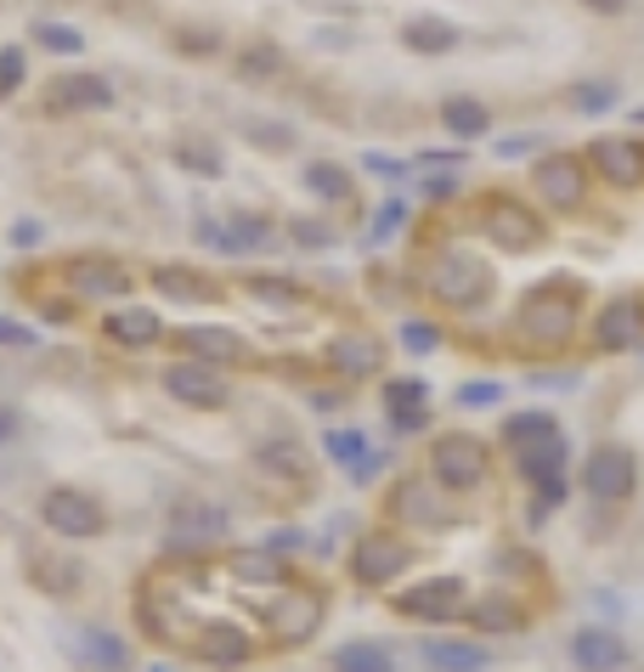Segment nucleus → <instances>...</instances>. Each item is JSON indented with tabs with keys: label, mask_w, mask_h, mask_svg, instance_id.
<instances>
[{
	"label": "nucleus",
	"mask_w": 644,
	"mask_h": 672,
	"mask_svg": "<svg viewBox=\"0 0 644 672\" xmlns=\"http://www.w3.org/2000/svg\"><path fill=\"white\" fill-rule=\"evenodd\" d=\"M441 119H447V130H458V136H486V125H492L486 103H475V96H453V103L441 108Z\"/></svg>",
	"instance_id": "obj_26"
},
{
	"label": "nucleus",
	"mask_w": 644,
	"mask_h": 672,
	"mask_svg": "<svg viewBox=\"0 0 644 672\" xmlns=\"http://www.w3.org/2000/svg\"><path fill=\"white\" fill-rule=\"evenodd\" d=\"M181 345H187L192 362H210V367H237V362H250V345H243L237 333H226V328H187Z\"/></svg>",
	"instance_id": "obj_18"
},
{
	"label": "nucleus",
	"mask_w": 644,
	"mask_h": 672,
	"mask_svg": "<svg viewBox=\"0 0 644 672\" xmlns=\"http://www.w3.org/2000/svg\"><path fill=\"white\" fill-rule=\"evenodd\" d=\"M531 181H537V192H542V204H555V210H577V204H582V186H588V181H582V164L566 159V153H560V159H542Z\"/></svg>",
	"instance_id": "obj_16"
},
{
	"label": "nucleus",
	"mask_w": 644,
	"mask_h": 672,
	"mask_svg": "<svg viewBox=\"0 0 644 672\" xmlns=\"http://www.w3.org/2000/svg\"><path fill=\"white\" fill-rule=\"evenodd\" d=\"M0 345H34V328H23L18 317H0Z\"/></svg>",
	"instance_id": "obj_43"
},
{
	"label": "nucleus",
	"mask_w": 644,
	"mask_h": 672,
	"mask_svg": "<svg viewBox=\"0 0 644 672\" xmlns=\"http://www.w3.org/2000/svg\"><path fill=\"white\" fill-rule=\"evenodd\" d=\"M108 103H114V85L103 74H91V68H74V74L52 79V90H45V108L52 114H96Z\"/></svg>",
	"instance_id": "obj_11"
},
{
	"label": "nucleus",
	"mask_w": 644,
	"mask_h": 672,
	"mask_svg": "<svg viewBox=\"0 0 644 672\" xmlns=\"http://www.w3.org/2000/svg\"><path fill=\"white\" fill-rule=\"evenodd\" d=\"M577 108H588V114L611 108V85H577Z\"/></svg>",
	"instance_id": "obj_41"
},
{
	"label": "nucleus",
	"mask_w": 644,
	"mask_h": 672,
	"mask_svg": "<svg viewBox=\"0 0 644 672\" xmlns=\"http://www.w3.org/2000/svg\"><path fill=\"white\" fill-rule=\"evenodd\" d=\"M154 672H165V666H154Z\"/></svg>",
	"instance_id": "obj_51"
},
{
	"label": "nucleus",
	"mask_w": 644,
	"mask_h": 672,
	"mask_svg": "<svg viewBox=\"0 0 644 672\" xmlns=\"http://www.w3.org/2000/svg\"><path fill=\"white\" fill-rule=\"evenodd\" d=\"M577 311H582V300H571L566 288H542L520 311V333L531 345H566L577 333Z\"/></svg>",
	"instance_id": "obj_3"
},
{
	"label": "nucleus",
	"mask_w": 644,
	"mask_h": 672,
	"mask_svg": "<svg viewBox=\"0 0 644 672\" xmlns=\"http://www.w3.org/2000/svg\"><path fill=\"white\" fill-rule=\"evenodd\" d=\"M520 469H526V480H537L542 492H549V503H560L566 498V447H560V436H542V441H531V447H520Z\"/></svg>",
	"instance_id": "obj_17"
},
{
	"label": "nucleus",
	"mask_w": 644,
	"mask_h": 672,
	"mask_svg": "<svg viewBox=\"0 0 644 672\" xmlns=\"http://www.w3.org/2000/svg\"><path fill=\"white\" fill-rule=\"evenodd\" d=\"M395 610L413 621H447L464 610V583L458 576H430V583H413L408 594H395Z\"/></svg>",
	"instance_id": "obj_9"
},
{
	"label": "nucleus",
	"mask_w": 644,
	"mask_h": 672,
	"mask_svg": "<svg viewBox=\"0 0 644 672\" xmlns=\"http://www.w3.org/2000/svg\"><path fill=\"white\" fill-rule=\"evenodd\" d=\"M424 661L435 672H486V644H469V639H424Z\"/></svg>",
	"instance_id": "obj_24"
},
{
	"label": "nucleus",
	"mask_w": 644,
	"mask_h": 672,
	"mask_svg": "<svg viewBox=\"0 0 644 672\" xmlns=\"http://www.w3.org/2000/svg\"><path fill=\"white\" fill-rule=\"evenodd\" d=\"M232 570H237V583H266V588H283L288 583V570L277 559H266V554H243Z\"/></svg>",
	"instance_id": "obj_30"
},
{
	"label": "nucleus",
	"mask_w": 644,
	"mask_h": 672,
	"mask_svg": "<svg viewBox=\"0 0 644 672\" xmlns=\"http://www.w3.org/2000/svg\"><path fill=\"white\" fill-rule=\"evenodd\" d=\"M424 407V378H390L384 384V413H419Z\"/></svg>",
	"instance_id": "obj_31"
},
{
	"label": "nucleus",
	"mask_w": 644,
	"mask_h": 672,
	"mask_svg": "<svg viewBox=\"0 0 644 672\" xmlns=\"http://www.w3.org/2000/svg\"><path fill=\"white\" fill-rule=\"evenodd\" d=\"M582 487H588V498H600V503H622L633 492V458L622 447H600L588 458V469H582Z\"/></svg>",
	"instance_id": "obj_12"
},
{
	"label": "nucleus",
	"mask_w": 644,
	"mask_h": 672,
	"mask_svg": "<svg viewBox=\"0 0 644 672\" xmlns=\"http://www.w3.org/2000/svg\"><path fill=\"white\" fill-rule=\"evenodd\" d=\"M435 340H441V333H435L430 322H408V328H402V345H408V351H419V356H424V351H435Z\"/></svg>",
	"instance_id": "obj_39"
},
{
	"label": "nucleus",
	"mask_w": 644,
	"mask_h": 672,
	"mask_svg": "<svg viewBox=\"0 0 644 672\" xmlns=\"http://www.w3.org/2000/svg\"><path fill=\"white\" fill-rule=\"evenodd\" d=\"M430 469H435V487H453V492H469L486 480L492 458L475 436H441L435 452H430Z\"/></svg>",
	"instance_id": "obj_4"
},
{
	"label": "nucleus",
	"mask_w": 644,
	"mask_h": 672,
	"mask_svg": "<svg viewBox=\"0 0 644 672\" xmlns=\"http://www.w3.org/2000/svg\"><path fill=\"white\" fill-rule=\"evenodd\" d=\"M402 40L413 45V52H453V40H458V29H447V23H435V18H413V23L402 29Z\"/></svg>",
	"instance_id": "obj_28"
},
{
	"label": "nucleus",
	"mask_w": 644,
	"mask_h": 672,
	"mask_svg": "<svg viewBox=\"0 0 644 672\" xmlns=\"http://www.w3.org/2000/svg\"><path fill=\"white\" fill-rule=\"evenodd\" d=\"M12 244H40V221H18L12 226Z\"/></svg>",
	"instance_id": "obj_49"
},
{
	"label": "nucleus",
	"mask_w": 644,
	"mask_h": 672,
	"mask_svg": "<svg viewBox=\"0 0 644 672\" xmlns=\"http://www.w3.org/2000/svg\"><path fill=\"white\" fill-rule=\"evenodd\" d=\"M40 520L52 525V532H63V537H103L108 532V509L96 503L91 492H80V487H52L40 498Z\"/></svg>",
	"instance_id": "obj_2"
},
{
	"label": "nucleus",
	"mask_w": 644,
	"mask_h": 672,
	"mask_svg": "<svg viewBox=\"0 0 644 672\" xmlns=\"http://www.w3.org/2000/svg\"><path fill=\"white\" fill-rule=\"evenodd\" d=\"M181 164H192V170H204V175H221V159H215L210 148H181Z\"/></svg>",
	"instance_id": "obj_45"
},
{
	"label": "nucleus",
	"mask_w": 644,
	"mask_h": 672,
	"mask_svg": "<svg viewBox=\"0 0 644 672\" xmlns=\"http://www.w3.org/2000/svg\"><path fill=\"white\" fill-rule=\"evenodd\" d=\"M103 333L119 351H147V345L165 340V322H159V311H147V306H119V311H108Z\"/></svg>",
	"instance_id": "obj_15"
},
{
	"label": "nucleus",
	"mask_w": 644,
	"mask_h": 672,
	"mask_svg": "<svg viewBox=\"0 0 644 672\" xmlns=\"http://www.w3.org/2000/svg\"><path fill=\"white\" fill-rule=\"evenodd\" d=\"M63 282L74 288L80 300H119V295H130V271L119 260H108V255H74V260H63Z\"/></svg>",
	"instance_id": "obj_7"
},
{
	"label": "nucleus",
	"mask_w": 644,
	"mask_h": 672,
	"mask_svg": "<svg viewBox=\"0 0 644 672\" xmlns=\"http://www.w3.org/2000/svg\"><path fill=\"white\" fill-rule=\"evenodd\" d=\"M328 458L334 463H345V469H351V480H373V469H379V458L368 452V436H362V429H328Z\"/></svg>",
	"instance_id": "obj_25"
},
{
	"label": "nucleus",
	"mask_w": 644,
	"mask_h": 672,
	"mask_svg": "<svg viewBox=\"0 0 644 672\" xmlns=\"http://www.w3.org/2000/svg\"><path fill=\"white\" fill-rule=\"evenodd\" d=\"M18 429H23V424H18V413H12V407H0V447L18 441Z\"/></svg>",
	"instance_id": "obj_48"
},
{
	"label": "nucleus",
	"mask_w": 644,
	"mask_h": 672,
	"mask_svg": "<svg viewBox=\"0 0 644 672\" xmlns=\"http://www.w3.org/2000/svg\"><path fill=\"white\" fill-rule=\"evenodd\" d=\"M34 34H40V45H45V52H63V57L85 52V40H80V29H57V23H40Z\"/></svg>",
	"instance_id": "obj_35"
},
{
	"label": "nucleus",
	"mask_w": 644,
	"mask_h": 672,
	"mask_svg": "<svg viewBox=\"0 0 644 672\" xmlns=\"http://www.w3.org/2000/svg\"><path fill=\"white\" fill-rule=\"evenodd\" d=\"M475 621H481V628H515V610L509 605H481Z\"/></svg>",
	"instance_id": "obj_44"
},
{
	"label": "nucleus",
	"mask_w": 644,
	"mask_h": 672,
	"mask_svg": "<svg viewBox=\"0 0 644 672\" xmlns=\"http://www.w3.org/2000/svg\"><path fill=\"white\" fill-rule=\"evenodd\" d=\"M390 424H395V436H413V429H424V407L419 413H395Z\"/></svg>",
	"instance_id": "obj_47"
},
{
	"label": "nucleus",
	"mask_w": 644,
	"mask_h": 672,
	"mask_svg": "<svg viewBox=\"0 0 644 672\" xmlns=\"http://www.w3.org/2000/svg\"><path fill=\"white\" fill-rule=\"evenodd\" d=\"M334 672H395V661L384 644H345L334 655Z\"/></svg>",
	"instance_id": "obj_27"
},
{
	"label": "nucleus",
	"mask_w": 644,
	"mask_h": 672,
	"mask_svg": "<svg viewBox=\"0 0 644 672\" xmlns=\"http://www.w3.org/2000/svg\"><path fill=\"white\" fill-rule=\"evenodd\" d=\"M368 170H373V175H402L408 164H402V159H384V153H368Z\"/></svg>",
	"instance_id": "obj_46"
},
{
	"label": "nucleus",
	"mask_w": 644,
	"mask_h": 672,
	"mask_svg": "<svg viewBox=\"0 0 644 672\" xmlns=\"http://www.w3.org/2000/svg\"><path fill=\"white\" fill-rule=\"evenodd\" d=\"M23 68H29L23 52H18V45H7V52H0V103H7V96L23 85Z\"/></svg>",
	"instance_id": "obj_36"
},
{
	"label": "nucleus",
	"mask_w": 644,
	"mask_h": 672,
	"mask_svg": "<svg viewBox=\"0 0 644 672\" xmlns=\"http://www.w3.org/2000/svg\"><path fill=\"white\" fill-rule=\"evenodd\" d=\"M379 362H384V351H379V340H368V333H345V340L328 345V367L345 373V378H368V373H379Z\"/></svg>",
	"instance_id": "obj_23"
},
{
	"label": "nucleus",
	"mask_w": 644,
	"mask_h": 672,
	"mask_svg": "<svg viewBox=\"0 0 644 672\" xmlns=\"http://www.w3.org/2000/svg\"><path fill=\"white\" fill-rule=\"evenodd\" d=\"M250 288H255L261 300H272V306H294V300H300V288H294V282H277V277H255Z\"/></svg>",
	"instance_id": "obj_37"
},
{
	"label": "nucleus",
	"mask_w": 644,
	"mask_h": 672,
	"mask_svg": "<svg viewBox=\"0 0 644 672\" xmlns=\"http://www.w3.org/2000/svg\"><path fill=\"white\" fill-rule=\"evenodd\" d=\"M486 237H492L498 249H509V255H526V249L542 244V221H537L526 204H515V199H492V210H486Z\"/></svg>",
	"instance_id": "obj_8"
},
{
	"label": "nucleus",
	"mask_w": 644,
	"mask_h": 672,
	"mask_svg": "<svg viewBox=\"0 0 644 672\" xmlns=\"http://www.w3.org/2000/svg\"><path fill=\"white\" fill-rule=\"evenodd\" d=\"M226 237H232V255H250V249H266V244H272V226L255 221V215H237V221L226 226Z\"/></svg>",
	"instance_id": "obj_29"
},
{
	"label": "nucleus",
	"mask_w": 644,
	"mask_h": 672,
	"mask_svg": "<svg viewBox=\"0 0 644 672\" xmlns=\"http://www.w3.org/2000/svg\"><path fill=\"white\" fill-rule=\"evenodd\" d=\"M165 391H170L181 407H198V413H215V407H226V402H232L226 378H221L210 362H192V356L165 367Z\"/></svg>",
	"instance_id": "obj_5"
},
{
	"label": "nucleus",
	"mask_w": 644,
	"mask_h": 672,
	"mask_svg": "<svg viewBox=\"0 0 644 672\" xmlns=\"http://www.w3.org/2000/svg\"><path fill=\"white\" fill-rule=\"evenodd\" d=\"M600 345L605 351H633L644 345V306L638 300H616L600 311Z\"/></svg>",
	"instance_id": "obj_21"
},
{
	"label": "nucleus",
	"mask_w": 644,
	"mask_h": 672,
	"mask_svg": "<svg viewBox=\"0 0 644 672\" xmlns=\"http://www.w3.org/2000/svg\"><path fill=\"white\" fill-rule=\"evenodd\" d=\"M408 565V543H395L390 532H368L362 543H357V554H351V576L362 588H384V583H395V570Z\"/></svg>",
	"instance_id": "obj_10"
},
{
	"label": "nucleus",
	"mask_w": 644,
	"mask_h": 672,
	"mask_svg": "<svg viewBox=\"0 0 644 672\" xmlns=\"http://www.w3.org/2000/svg\"><path fill=\"white\" fill-rule=\"evenodd\" d=\"M288 232H294V244H312V249H323V244H328V237H334V232H328L323 221H294Z\"/></svg>",
	"instance_id": "obj_40"
},
{
	"label": "nucleus",
	"mask_w": 644,
	"mask_h": 672,
	"mask_svg": "<svg viewBox=\"0 0 644 672\" xmlns=\"http://www.w3.org/2000/svg\"><path fill=\"white\" fill-rule=\"evenodd\" d=\"M593 164H600L605 181H616V186H638L644 181V148H638V141H622V136H600V141H593Z\"/></svg>",
	"instance_id": "obj_20"
},
{
	"label": "nucleus",
	"mask_w": 644,
	"mask_h": 672,
	"mask_svg": "<svg viewBox=\"0 0 644 672\" xmlns=\"http://www.w3.org/2000/svg\"><path fill=\"white\" fill-rule=\"evenodd\" d=\"M402 215H408V204H402V199H390V204L379 210V221H373V237H390L395 226H402Z\"/></svg>",
	"instance_id": "obj_42"
},
{
	"label": "nucleus",
	"mask_w": 644,
	"mask_h": 672,
	"mask_svg": "<svg viewBox=\"0 0 644 672\" xmlns=\"http://www.w3.org/2000/svg\"><path fill=\"white\" fill-rule=\"evenodd\" d=\"M498 396H504V384H492V378H475V384H464V391H458L464 407H492Z\"/></svg>",
	"instance_id": "obj_38"
},
{
	"label": "nucleus",
	"mask_w": 644,
	"mask_h": 672,
	"mask_svg": "<svg viewBox=\"0 0 644 672\" xmlns=\"http://www.w3.org/2000/svg\"><path fill=\"white\" fill-rule=\"evenodd\" d=\"M266 628H272V644H306L323 628V594H312V588L277 594V605L266 610Z\"/></svg>",
	"instance_id": "obj_6"
},
{
	"label": "nucleus",
	"mask_w": 644,
	"mask_h": 672,
	"mask_svg": "<svg viewBox=\"0 0 644 672\" xmlns=\"http://www.w3.org/2000/svg\"><path fill=\"white\" fill-rule=\"evenodd\" d=\"M638 125H644V108H638Z\"/></svg>",
	"instance_id": "obj_50"
},
{
	"label": "nucleus",
	"mask_w": 644,
	"mask_h": 672,
	"mask_svg": "<svg viewBox=\"0 0 644 672\" xmlns=\"http://www.w3.org/2000/svg\"><path fill=\"white\" fill-rule=\"evenodd\" d=\"M192 650L204 655L210 666H243L255 655V639L237 628V621H204V628L192 633Z\"/></svg>",
	"instance_id": "obj_14"
},
{
	"label": "nucleus",
	"mask_w": 644,
	"mask_h": 672,
	"mask_svg": "<svg viewBox=\"0 0 644 672\" xmlns=\"http://www.w3.org/2000/svg\"><path fill=\"white\" fill-rule=\"evenodd\" d=\"M571 661L582 672H622L627 666V644L616 633H605V628H582V633H571Z\"/></svg>",
	"instance_id": "obj_19"
},
{
	"label": "nucleus",
	"mask_w": 644,
	"mask_h": 672,
	"mask_svg": "<svg viewBox=\"0 0 644 672\" xmlns=\"http://www.w3.org/2000/svg\"><path fill=\"white\" fill-rule=\"evenodd\" d=\"M390 514L408 525H447V503H441V487L424 474H408L402 487L390 492Z\"/></svg>",
	"instance_id": "obj_13"
},
{
	"label": "nucleus",
	"mask_w": 644,
	"mask_h": 672,
	"mask_svg": "<svg viewBox=\"0 0 644 672\" xmlns=\"http://www.w3.org/2000/svg\"><path fill=\"white\" fill-rule=\"evenodd\" d=\"M486 288H492V271L469 249H447L430 266V295L441 306H453V311H469L475 300H486Z\"/></svg>",
	"instance_id": "obj_1"
},
{
	"label": "nucleus",
	"mask_w": 644,
	"mask_h": 672,
	"mask_svg": "<svg viewBox=\"0 0 644 672\" xmlns=\"http://www.w3.org/2000/svg\"><path fill=\"white\" fill-rule=\"evenodd\" d=\"M504 429H509L515 447H531V441H542V436H555V418H549V413H515Z\"/></svg>",
	"instance_id": "obj_33"
},
{
	"label": "nucleus",
	"mask_w": 644,
	"mask_h": 672,
	"mask_svg": "<svg viewBox=\"0 0 644 672\" xmlns=\"http://www.w3.org/2000/svg\"><path fill=\"white\" fill-rule=\"evenodd\" d=\"M154 288H159V295H170V300H181V306H204V300H221L215 277L192 271V266H154Z\"/></svg>",
	"instance_id": "obj_22"
},
{
	"label": "nucleus",
	"mask_w": 644,
	"mask_h": 672,
	"mask_svg": "<svg viewBox=\"0 0 644 672\" xmlns=\"http://www.w3.org/2000/svg\"><path fill=\"white\" fill-rule=\"evenodd\" d=\"M85 661H91V666L119 672V666H125V644H119V639H108V633H85Z\"/></svg>",
	"instance_id": "obj_34"
},
{
	"label": "nucleus",
	"mask_w": 644,
	"mask_h": 672,
	"mask_svg": "<svg viewBox=\"0 0 644 672\" xmlns=\"http://www.w3.org/2000/svg\"><path fill=\"white\" fill-rule=\"evenodd\" d=\"M306 186L323 192V199H351V175L339 164H306Z\"/></svg>",
	"instance_id": "obj_32"
}]
</instances>
